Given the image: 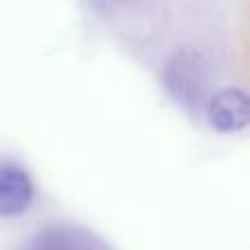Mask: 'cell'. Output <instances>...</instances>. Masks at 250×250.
<instances>
[{
    "instance_id": "cell-2",
    "label": "cell",
    "mask_w": 250,
    "mask_h": 250,
    "mask_svg": "<svg viewBox=\"0 0 250 250\" xmlns=\"http://www.w3.org/2000/svg\"><path fill=\"white\" fill-rule=\"evenodd\" d=\"M33 200V182L20 167H0V215L11 217L26 211Z\"/></svg>"
},
{
    "instance_id": "cell-1",
    "label": "cell",
    "mask_w": 250,
    "mask_h": 250,
    "mask_svg": "<svg viewBox=\"0 0 250 250\" xmlns=\"http://www.w3.org/2000/svg\"><path fill=\"white\" fill-rule=\"evenodd\" d=\"M250 101L239 88H226L217 92L208 104V121L220 132H239L248 125Z\"/></svg>"
},
{
    "instance_id": "cell-3",
    "label": "cell",
    "mask_w": 250,
    "mask_h": 250,
    "mask_svg": "<svg viewBox=\"0 0 250 250\" xmlns=\"http://www.w3.org/2000/svg\"><path fill=\"white\" fill-rule=\"evenodd\" d=\"M33 250H92V246L68 230H51L38 237Z\"/></svg>"
}]
</instances>
